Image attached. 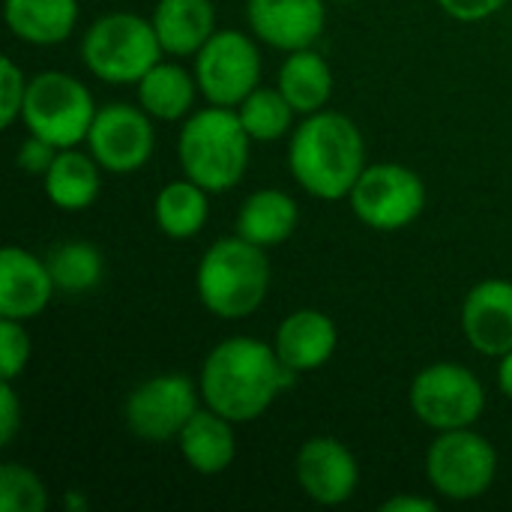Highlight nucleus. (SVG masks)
I'll use <instances>...</instances> for the list:
<instances>
[{"label": "nucleus", "instance_id": "obj_28", "mask_svg": "<svg viewBox=\"0 0 512 512\" xmlns=\"http://www.w3.org/2000/svg\"><path fill=\"white\" fill-rule=\"evenodd\" d=\"M48 501V486L36 471L18 462L0 468V512H45Z\"/></svg>", "mask_w": 512, "mask_h": 512}, {"label": "nucleus", "instance_id": "obj_17", "mask_svg": "<svg viewBox=\"0 0 512 512\" xmlns=\"http://www.w3.org/2000/svg\"><path fill=\"white\" fill-rule=\"evenodd\" d=\"M336 345H339V330H336L333 318L318 309L291 312L288 318H282V324L276 327V336H273V348H276L279 360L294 375L324 369L333 360Z\"/></svg>", "mask_w": 512, "mask_h": 512}, {"label": "nucleus", "instance_id": "obj_10", "mask_svg": "<svg viewBox=\"0 0 512 512\" xmlns=\"http://www.w3.org/2000/svg\"><path fill=\"white\" fill-rule=\"evenodd\" d=\"M195 81L210 105L237 108L261 87V51L240 30H216L195 54Z\"/></svg>", "mask_w": 512, "mask_h": 512}, {"label": "nucleus", "instance_id": "obj_30", "mask_svg": "<svg viewBox=\"0 0 512 512\" xmlns=\"http://www.w3.org/2000/svg\"><path fill=\"white\" fill-rule=\"evenodd\" d=\"M27 84H30V78H24L18 63L12 57H3L0 60V123H3V129H9L24 114Z\"/></svg>", "mask_w": 512, "mask_h": 512}, {"label": "nucleus", "instance_id": "obj_14", "mask_svg": "<svg viewBox=\"0 0 512 512\" xmlns=\"http://www.w3.org/2000/svg\"><path fill=\"white\" fill-rule=\"evenodd\" d=\"M246 21L264 45L288 54L321 39L327 9L324 0H246Z\"/></svg>", "mask_w": 512, "mask_h": 512}, {"label": "nucleus", "instance_id": "obj_23", "mask_svg": "<svg viewBox=\"0 0 512 512\" xmlns=\"http://www.w3.org/2000/svg\"><path fill=\"white\" fill-rule=\"evenodd\" d=\"M276 87L291 102V108L306 117L327 108L333 96V69L315 48L288 51V57L279 66Z\"/></svg>", "mask_w": 512, "mask_h": 512}, {"label": "nucleus", "instance_id": "obj_26", "mask_svg": "<svg viewBox=\"0 0 512 512\" xmlns=\"http://www.w3.org/2000/svg\"><path fill=\"white\" fill-rule=\"evenodd\" d=\"M48 270L63 294H87L102 282L105 273V258L93 243L84 240H66L51 249L48 255Z\"/></svg>", "mask_w": 512, "mask_h": 512}, {"label": "nucleus", "instance_id": "obj_34", "mask_svg": "<svg viewBox=\"0 0 512 512\" xmlns=\"http://www.w3.org/2000/svg\"><path fill=\"white\" fill-rule=\"evenodd\" d=\"M381 512H438V504L432 498H417V495H396L381 504Z\"/></svg>", "mask_w": 512, "mask_h": 512}, {"label": "nucleus", "instance_id": "obj_29", "mask_svg": "<svg viewBox=\"0 0 512 512\" xmlns=\"http://www.w3.org/2000/svg\"><path fill=\"white\" fill-rule=\"evenodd\" d=\"M30 351L33 345H30V333L24 321L3 318L0 321V378L15 381L18 375H24L30 363Z\"/></svg>", "mask_w": 512, "mask_h": 512}, {"label": "nucleus", "instance_id": "obj_20", "mask_svg": "<svg viewBox=\"0 0 512 512\" xmlns=\"http://www.w3.org/2000/svg\"><path fill=\"white\" fill-rule=\"evenodd\" d=\"M42 186L57 210L81 213L93 207V201L102 192V165L90 156V150L87 153L75 147L57 150L51 168L42 174Z\"/></svg>", "mask_w": 512, "mask_h": 512}, {"label": "nucleus", "instance_id": "obj_6", "mask_svg": "<svg viewBox=\"0 0 512 512\" xmlns=\"http://www.w3.org/2000/svg\"><path fill=\"white\" fill-rule=\"evenodd\" d=\"M96 111L99 108L90 90L78 78H72L69 72L48 69L30 78L21 120L27 132L45 138L57 150H66L87 141Z\"/></svg>", "mask_w": 512, "mask_h": 512}, {"label": "nucleus", "instance_id": "obj_31", "mask_svg": "<svg viewBox=\"0 0 512 512\" xmlns=\"http://www.w3.org/2000/svg\"><path fill=\"white\" fill-rule=\"evenodd\" d=\"M54 156H57V147L48 144L45 138H39V135L30 132V135L18 144L15 165H18L21 171H27V174H45V171L51 168Z\"/></svg>", "mask_w": 512, "mask_h": 512}, {"label": "nucleus", "instance_id": "obj_18", "mask_svg": "<svg viewBox=\"0 0 512 512\" xmlns=\"http://www.w3.org/2000/svg\"><path fill=\"white\" fill-rule=\"evenodd\" d=\"M234 420L216 414L213 408H198L195 417L183 426L177 447L183 462L201 477L225 474L237 459V435Z\"/></svg>", "mask_w": 512, "mask_h": 512}, {"label": "nucleus", "instance_id": "obj_4", "mask_svg": "<svg viewBox=\"0 0 512 512\" xmlns=\"http://www.w3.org/2000/svg\"><path fill=\"white\" fill-rule=\"evenodd\" d=\"M195 288L204 309L216 318L240 321L255 315L270 291L267 249L240 234L216 240L198 261Z\"/></svg>", "mask_w": 512, "mask_h": 512}, {"label": "nucleus", "instance_id": "obj_7", "mask_svg": "<svg viewBox=\"0 0 512 512\" xmlns=\"http://www.w3.org/2000/svg\"><path fill=\"white\" fill-rule=\"evenodd\" d=\"M498 477V450L489 438L468 429L438 432L426 450V480L447 501H477Z\"/></svg>", "mask_w": 512, "mask_h": 512}, {"label": "nucleus", "instance_id": "obj_12", "mask_svg": "<svg viewBox=\"0 0 512 512\" xmlns=\"http://www.w3.org/2000/svg\"><path fill=\"white\" fill-rule=\"evenodd\" d=\"M84 144L102 171L132 174L144 168L156 150L153 117L141 105L108 102L96 111Z\"/></svg>", "mask_w": 512, "mask_h": 512}, {"label": "nucleus", "instance_id": "obj_13", "mask_svg": "<svg viewBox=\"0 0 512 512\" xmlns=\"http://www.w3.org/2000/svg\"><path fill=\"white\" fill-rule=\"evenodd\" d=\"M294 474L303 495L321 507H342L360 486L357 456L333 435H315L303 441L294 459Z\"/></svg>", "mask_w": 512, "mask_h": 512}, {"label": "nucleus", "instance_id": "obj_33", "mask_svg": "<svg viewBox=\"0 0 512 512\" xmlns=\"http://www.w3.org/2000/svg\"><path fill=\"white\" fill-rule=\"evenodd\" d=\"M21 426V402L12 381H0V447H9Z\"/></svg>", "mask_w": 512, "mask_h": 512}, {"label": "nucleus", "instance_id": "obj_16", "mask_svg": "<svg viewBox=\"0 0 512 512\" xmlns=\"http://www.w3.org/2000/svg\"><path fill=\"white\" fill-rule=\"evenodd\" d=\"M54 291L57 285L48 261L21 246H6L0 252V318L30 321L48 309Z\"/></svg>", "mask_w": 512, "mask_h": 512}, {"label": "nucleus", "instance_id": "obj_8", "mask_svg": "<svg viewBox=\"0 0 512 512\" xmlns=\"http://www.w3.org/2000/svg\"><path fill=\"white\" fill-rule=\"evenodd\" d=\"M408 402L414 417L435 432L468 429L486 411V387L468 366L444 360L414 375Z\"/></svg>", "mask_w": 512, "mask_h": 512}, {"label": "nucleus", "instance_id": "obj_9", "mask_svg": "<svg viewBox=\"0 0 512 512\" xmlns=\"http://www.w3.org/2000/svg\"><path fill=\"white\" fill-rule=\"evenodd\" d=\"M348 204L366 228L393 234L423 216L426 183L414 168L399 162L366 165L348 195Z\"/></svg>", "mask_w": 512, "mask_h": 512}, {"label": "nucleus", "instance_id": "obj_11", "mask_svg": "<svg viewBox=\"0 0 512 512\" xmlns=\"http://www.w3.org/2000/svg\"><path fill=\"white\" fill-rule=\"evenodd\" d=\"M201 402L198 384H192L186 375H153L126 396V429L147 444L177 441Z\"/></svg>", "mask_w": 512, "mask_h": 512}, {"label": "nucleus", "instance_id": "obj_27", "mask_svg": "<svg viewBox=\"0 0 512 512\" xmlns=\"http://www.w3.org/2000/svg\"><path fill=\"white\" fill-rule=\"evenodd\" d=\"M240 123L249 132L252 141H279L291 132L294 123V108L291 102L282 96L279 87H255L240 105H237Z\"/></svg>", "mask_w": 512, "mask_h": 512}, {"label": "nucleus", "instance_id": "obj_25", "mask_svg": "<svg viewBox=\"0 0 512 512\" xmlns=\"http://www.w3.org/2000/svg\"><path fill=\"white\" fill-rule=\"evenodd\" d=\"M207 189L198 186L195 180H171L159 189L153 201V219L156 228L171 237V240H189L198 237L210 219V201Z\"/></svg>", "mask_w": 512, "mask_h": 512}, {"label": "nucleus", "instance_id": "obj_2", "mask_svg": "<svg viewBox=\"0 0 512 512\" xmlns=\"http://www.w3.org/2000/svg\"><path fill=\"white\" fill-rule=\"evenodd\" d=\"M288 168L294 180L321 201H342L366 171L360 126L339 111H315L291 132Z\"/></svg>", "mask_w": 512, "mask_h": 512}, {"label": "nucleus", "instance_id": "obj_21", "mask_svg": "<svg viewBox=\"0 0 512 512\" xmlns=\"http://www.w3.org/2000/svg\"><path fill=\"white\" fill-rule=\"evenodd\" d=\"M297 222H300V207L288 192L258 189L243 201L234 222V234H240L243 240L261 249H273L297 231Z\"/></svg>", "mask_w": 512, "mask_h": 512}, {"label": "nucleus", "instance_id": "obj_35", "mask_svg": "<svg viewBox=\"0 0 512 512\" xmlns=\"http://www.w3.org/2000/svg\"><path fill=\"white\" fill-rule=\"evenodd\" d=\"M498 387H501V393H504L507 399H512V351L501 357V366H498Z\"/></svg>", "mask_w": 512, "mask_h": 512}, {"label": "nucleus", "instance_id": "obj_32", "mask_svg": "<svg viewBox=\"0 0 512 512\" xmlns=\"http://www.w3.org/2000/svg\"><path fill=\"white\" fill-rule=\"evenodd\" d=\"M504 3H507V0H438V6H441L450 18L465 21V24L492 18L495 12L504 9Z\"/></svg>", "mask_w": 512, "mask_h": 512}, {"label": "nucleus", "instance_id": "obj_5", "mask_svg": "<svg viewBox=\"0 0 512 512\" xmlns=\"http://www.w3.org/2000/svg\"><path fill=\"white\" fill-rule=\"evenodd\" d=\"M165 57L150 18L111 12L96 18L81 39V60L105 84H138Z\"/></svg>", "mask_w": 512, "mask_h": 512}, {"label": "nucleus", "instance_id": "obj_1", "mask_svg": "<svg viewBox=\"0 0 512 512\" xmlns=\"http://www.w3.org/2000/svg\"><path fill=\"white\" fill-rule=\"evenodd\" d=\"M294 378L273 345L255 336H231L204 357L198 390L207 408L243 426L264 417Z\"/></svg>", "mask_w": 512, "mask_h": 512}, {"label": "nucleus", "instance_id": "obj_3", "mask_svg": "<svg viewBox=\"0 0 512 512\" xmlns=\"http://www.w3.org/2000/svg\"><path fill=\"white\" fill-rule=\"evenodd\" d=\"M249 147L252 138L243 129L237 108L222 105L192 111L177 135L183 177L195 180L207 192H228L246 177Z\"/></svg>", "mask_w": 512, "mask_h": 512}, {"label": "nucleus", "instance_id": "obj_15", "mask_svg": "<svg viewBox=\"0 0 512 512\" xmlns=\"http://www.w3.org/2000/svg\"><path fill=\"white\" fill-rule=\"evenodd\" d=\"M462 333L468 345L501 360L512 351V282L483 279L477 282L462 303Z\"/></svg>", "mask_w": 512, "mask_h": 512}, {"label": "nucleus", "instance_id": "obj_24", "mask_svg": "<svg viewBox=\"0 0 512 512\" xmlns=\"http://www.w3.org/2000/svg\"><path fill=\"white\" fill-rule=\"evenodd\" d=\"M138 105L153 117V120H183L192 114L195 96H198V81L192 72H186L180 63H165L159 60L138 84Z\"/></svg>", "mask_w": 512, "mask_h": 512}, {"label": "nucleus", "instance_id": "obj_37", "mask_svg": "<svg viewBox=\"0 0 512 512\" xmlns=\"http://www.w3.org/2000/svg\"><path fill=\"white\" fill-rule=\"evenodd\" d=\"M336 3H354V0H336Z\"/></svg>", "mask_w": 512, "mask_h": 512}, {"label": "nucleus", "instance_id": "obj_36", "mask_svg": "<svg viewBox=\"0 0 512 512\" xmlns=\"http://www.w3.org/2000/svg\"><path fill=\"white\" fill-rule=\"evenodd\" d=\"M63 510L84 512L87 510V498H84V495H78V492H66V495H63Z\"/></svg>", "mask_w": 512, "mask_h": 512}, {"label": "nucleus", "instance_id": "obj_22", "mask_svg": "<svg viewBox=\"0 0 512 512\" xmlns=\"http://www.w3.org/2000/svg\"><path fill=\"white\" fill-rule=\"evenodd\" d=\"M9 30L30 45H60L78 24V0H3Z\"/></svg>", "mask_w": 512, "mask_h": 512}, {"label": "nucleus", "instance_id": "obj_19", "mask_svg": "<svg viewBox=\"0 0 512 512\" xmlns=\"http://www.w3.org/2000/svg\"><path fill=\"white\" fill-rule=\"evenodd\" d=\"M150 21L168 57H195L216 33L213 0H156Z\"/></svg>", "mask_w": 512, "mask_h": 512}]
</instances>
